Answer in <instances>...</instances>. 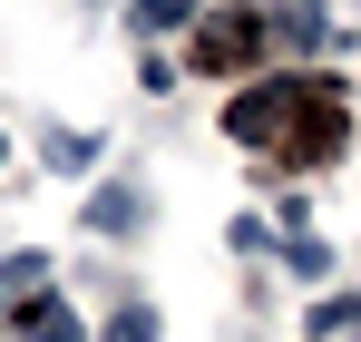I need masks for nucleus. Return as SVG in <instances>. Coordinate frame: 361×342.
I'll return each instance as SVG.
<instances>
[{
    "label": "nucleus",
    "mask_w": 361,
    "mask_h": 342,
    "mask_svg": "<svg viewBox=\"0 0 361 342\" xmlns=\"http://www.w3.org/2000/svg\"><path fill=\"white\" fill-rule=\"evenodd\" d=\"M88 225L98 235H137L147 225V196H137V186H98V196H88Z\"/></svg>",
    "instance_id": "f03ea898"
},
{
    "label": "nucleus",
    "mask_w": 361,
    "mask_h": 342,
    "mask_svg": "<svg viewBox=\"0 0 361 342\" xmlns=\"http://www.w3.org/2000/svg\"><path fill=\"white\" fill-rule=\"evenodd\" d=\"M108 342H157V303H118L108 313Z\"/></svg>",
    "instance_id": "39448f33"
},
{
    "label": "nucleus",
    "mask_w": 361,
    "mask_h": 342,
    "mask_svg": "<svg viewBox=\"0 0 361 342\" xmlns=\"http://www.w3.org/2000/svg\"><path fill=\"white\" fill-rule=\"evenodd\" d=\"M283 40H293V49L322 40V10H312V0H283Z\"/></svg>",
    "instance_id": "0eeeda50"
},
{
    "label": "nucleus",
    "mask_w": 361,
    "mask_h": 342,
    "mask_svg": "<svg viewBox=\"0 0 361 342\" xmlns=\"http://www.w3.org/2000/svg\"><path fill=\"white\" fill-rule=\"evenodd\" d=\"M254 49H264V20H244V10H225V20L195 30V69H244Z\"/></svg>",
    "instance_id": "f257e3e1"
},
{
    "label": "nucleus",
    "mask_w": 361,
    "mask_h": 342,
    "mask_svg": "<svg viewBox=\"0 0 361 342\" xmlns=\"http://www.w3.org/2000/svg\"><path fill=\"white\" fill-rule=\"evenodd\" d=\"M39 167L88 176V167H98V137H88V127H59V137H39Z\"/></svg>",
    "instance_id": "7ed1b4c3"
},
{
    "label": "nucleus",
    "mask_w": 361,
    "mask_h": 342,
    "mask_svg": "<svg viewBox=\"0 0 361 342\" xmlns=\"http://www.w3.org/2000/svg\"><path fill=\"white\" fill-rule=\"evenodd\" d=\"M39 274H49L39 254H0V284H10V293H30V284H39Z\"/></svg>",
    "instance_id": "6e6552de"
},
{
    "label": "nucleus",
    "mask_w": 361,
    "mask_h": 342,
    "mask_svg": "<svg viewBox=\"0 0 361 342\" xmlns=\"http://www.w3.org/2000/svg\"><path fill=\"white\" fill-rule=\"evenodd\" d=\"M20 342H78V313L68 303H30L20 313Z\"/></svg>",
    "instance_id": "20e7f679"
},
{
    "label": "nucleus",
    "mask_w": 361,
    "mask_h": 342,
    "mask_svg": "<svg viewBox=\"0 0 361 342\" xmlns=\"http://www.w3.org/2000/svg\"><path fill=\"white\" fill-rule=\"evenodd\" d=\"M127 20L137 30H176V20H195V0H127Z\"/></svg>",
    "instance_id": "423d86ee"
}]
</instances>
